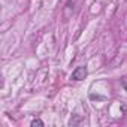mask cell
Returning a JSON list of instances; mask_svg holds the SVG:
<instances>
[{"mask_svg":"<svg viewBox=\"0 0 127 127\" xmlns=\"http://www.w3.org/2000/svg\"><path fill=\"white\" fill-rule=\"evenodd\" d=\"M87 75H88L87 66H78V67L72 72L70 79H72V81H82V79H85V78H87Z\"/></svg>","mask_w":127,"mask_h":127,"instance_id":"6da1fadb","label":"cell"},{"mask_svg":"<svg viewBox=\"0 0 127 127\" xmlns=\"http://www.w3.org/2000/svg\"><path fill=\"white\" fill-rule=\"evenodd\" d=\"M30 126H32V127H36V126H39V127H43L45 124H43V121H42V120H39V118H34V120H32Z\"/></svg>","mask_w":127,"mask_h":127,"instance_id":"7a4b0ae2","label":"cell"},{"mask_svg":"<svg viewBox=\"0 0 127 127\" xmlns=\"http://www.w3.org/2000/svg\"><path fill=\"white\" fill-rule=\"evenodd\" d=\"M124 88H126V90H127V84H124Z\"/></svg>","mask_w":127,"mask_h":127,"instance_id":"3957f363","label":"cell"}]
</instances>
